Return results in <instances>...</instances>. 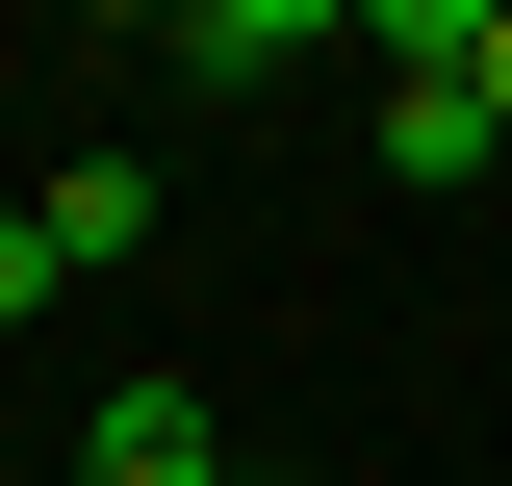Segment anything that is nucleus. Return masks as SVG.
I'll return each mask as SVG.
<instances>
[{"instance_id": "f257e3e1", "label": "nucleus", "mask_w": 512, "mask_h": 486, "mask_svg": "<svg viewBox=\"0 0 512 486\" xmlns=\"http://www.w3.org/2000/svg\"><path fill=\"white\" fill-rule=\"evenodd\" d=\"M359 154H384V180H487V154H512V128H487V77H384V128H359Z\"/></svg>"}, {"instance_id": "f03ea898", "label": "nucleus", "mask_w": 512, "mask_h": 486, "mask_svg": "<svg viewBox=\"0 0 512 486\" xmlns=\"http://www.w3.org/2000/svg\"><path fill=\"white\" fill-rule=\"evenodd\" d=\"M77 486H231V435H205V384H128V410L77 435Z\"/></svg>"}, {"instance_id": "7ed1b4c3", "label": "nucleus", "mask_w": 512, "mask_h": 486, "mask_svg": "<svg viewBox=\"0 0 512 486\" xmlns=\"http://www.w3.org/2000/svg\"><path fill=\"white\" fill-rule=\"evenodd\" d=\"M333 26H359V0H180V52H205V77H282V52H333Z\"/></svg>"}, {"instance_id": "20e7f679", "label": "nucleus", "mask_w": 512, "mask_h": 486, "mask_svg": "<svg viewBox=\"0 0 512 486\" xmlns=\"http://www.w3.org/2000/svg\"><path fill=\"white\" fill-rule=\"evenodd\" d=\"M52 256H154V154H52Z\"/></svg>"}, {"instance_id": "39448f33", "label": "nucleus", "mask_w": 512, "mask_h": 486, "mask_svg": "<svg viewBox=\"0 0 512 486\" xmlns=\"http://www.w3.org/2000/svg\"><path fill=\"white\" fill-rule=\"evenodd\" d=\"M487 26H512V0H359V52H384V77H461Z\"/></svg>"}, {"instance_id": "423d86ee", "label": "nucleus", "mask_w": 512, "mask_h": 486, "mask_svg": "<svg viewBox=\"0 0 512 486\" xmlns=\"http://www.w3.org/2000/svg\"><path fill=\"white\" fill-rule=\"evenodd\" d=\"M52 282H77V256H52V205H0V333H26Z\"/></svg>"}, {"instance_id": "0eeeda50", "label": "nucleus", "mask_w": 512, "mask_h": 486, "mask_svg": "<svg viewBox=\"0 0 512 486\" xmlns=\"http://www.w3.org/2000/svg\"><path fill=\"white\" fill-rule=\"evenodd\" d=\"M461 77H487V128H512V26H487V52H461Z\"/></svg>"}, {"instance_id": "6e6552de", "label": "nucleus", "mask_w": 512, "mask_h": 486, "mask_svg": "<svg viewBox=\"0 0 512 486\" xmlns=\"http://www.w3.org/2000/svg\"><path fill=\"white\" fill-rule=\"evenodd\" d=\"M128 26H180V0H128Z\"/></svg>"}, {"instance_id": "1a4fd4ad", "label": "nucleus", "mask_w": 512, "mask_h": 486, "mask_svg": "<svg viewBox=\"0 0 512 486\" xmlns=\"http://www.w3.org/2000/svg\"><path fill=\"white\" fill-rule=\"evenodd\" d=\"M231 486H282V461H231Z\"/></svg>"}]
</instances>
